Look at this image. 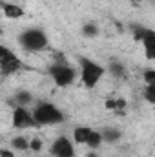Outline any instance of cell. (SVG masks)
<instances>
[{
  "label": "cell",
  "mask_w": 155,
  "mask_h": 157,
  "mask_svg": "<svg viewBox=\"0 0 155 157\" xmlns=\"http://www.w3.org/2000/svg\"><path fill=\"white\" fill-rule=\"evenodd\" d=\"M33 121H35V124H44V126H47V124H60L64 121V113L55 104L42 102L33 112Z\"/></svg>",
  "instance_id": "obj_1"
},
{
  "label": "cell",
  "mask_w": 155,
  "mask_h": 157,
  "mask_svg": "<svg viewBox=\"0 0 155 157\" xmlns=\"http://www.w3.org/2000/svg\"><path fill=\"white\" fill-rule=\"evenodd\" d=\"M20 44L28 51H40L47 46V37L40 29H28L20 35Z\"/></svg>",
  "instance_id": "obj_2"
},
{
  "label": "cell",
  "mask_w": 155,
  "mask_h": 157,
  "mask_svg": "<svg viewBox=\"0 0 155 157\" xmlns=\"http://www.w3.org/2000/svg\"><path fill=\"white\" fill-rule=\"evenodd\" d=\"M82 82L88 86V88H93L97 86V82L102 78L104 75V68L93 60H88V59H82Z\"/></svg>",
  "instance_id": "obj_3"
},
{
  "label": "cell",
  "mask_w": 155,
  "mask_h": 157,
  "mask_svg": "<svg viewBox=\"0 0 155 157\" xmlns=\"http://www.w3.org/2000/svg\"><path fill=\"white\" fill-rule=\"evenodd\" d=\"M20 68H22V62L18 60V57L13 51H9L7 48L0 46V70H2V73L11 75V73L18 71Z\"/></svg>",
  "instance_id": "obj_4"
},
{
  "label": "cell",
  "mask_w": 155,
  "mask_h": 157,
  "mask_svg": "<svg viewBox=\"0 0 155 157\" xmlns=\"http://www.w3.org/2000/svg\"><path fill=\"white\" fill-rule=\"evenodd\" d=\"M51 77H53V80H55L57 86L66 88V86H70V84L75 80V71H73L70 66L59 64V66H53V68H51Z\"/></svg>",
  "instance_id": "obj_5"
},
{
  "label": "cell",
  "mask_w": 155,
  "mask_h": 157,
  "mask_svg": "<svg viewBox=\"0 0 155 157\" xmlns=\"http://www.w3.org/2000/svg\"><path fill=\"white\" fill-rule=\"evenodd\" d=\"M51 154L55 157H75V150L68 137H59L51 144Z\"/></svg>",
  "instance_id": "obj_6"
},
{
  "label": "cell",
  "mask_w": 155,
  "mask_h": 157,
  "mask_svg": "<svg viewBox=\"0 0 155 157\" xmlns=\"http://www.w3.org/2000/svg\"><path fill=\"white\" fill-rule=\"evenodd\" d=\"M13 124H15V128L24 130V128L35 126V121H33V115L26 110V106H18L13 112Z\"/></svg>",
  "instance_id": "obj_7"
},
{
  "label": "cell",
  "mask_w": 155,
  "mask_h": 157,
  "mask_svg": "<svg viewBox=\"0 0 155 157\" xmlns=\"http://www.w3.org/2000/svg\"><path fill=\"white\" fill-rule=\"evenodd\" d=\"M142 44L146 48V57L150 60H153L155 59V33L152 29H146V33L142 37Z\"/></svg>",
  "instance_id": "obj_8"
},
{
  "label": "cell",
  "mask_w": 155,
  "mask_h": 157,
  "mask_svg": "<svg viewBox=\"0 0 155 157\" xmlns=\"http://www.w3.org/2000/svg\"><path fill=\"white\" fill-rule=\"evenodd\" d=\"M4 15L9 17V18H20L24 15V9L17 4H6L4 6Z\"/></svg>",
  "instance_id": "obj_9"
},
{
  "label": "cell",
  "mask_w": 155,
  "mask_h": 157,
  "mask_svg": "<svg viewBox=\"0 0 155 157\" xmlns=\"http://www.w3.org/2000/svg\"><path fill=\"white\" fill-rule=\"evenodd\" d=\"M89 132H91V130L86 128V126H78V128H75V132H73V139H75V143H78V144H86Z\"/></svg>",
  "instance_id": "obj_10"
},
{
  "label": "cell",
  "mask_w": 155,
  "mask_h": 157,
  "mask_svg": "<svg viewBox=\"0 0 155 157\" xmlns=\"http://www.w3.org/2000/svg\"><path fill=\"white\" fill-rule=\"evenodd\" d=\"M100 137H102V141L115 143V141H119V137H120V132L115 130V128H106L104 132H100Z\"/></svg>",
  "instance_id": "obj_11"
},
{
  "label": "cell",
  "mask_w": 155,
  "mask_h": 157,
  "mask_svg": "<svg viewBox=\"0 0 155 157\" xmlns=\"http://www.w3.org/2000/svg\"><path fill=\"white\" fill-rule=\"evenodd\" d=\"M100 143H102V137H100V132H89V135H88V141H86V144L89 146V148H99L100 146Z\"/></svg>",
  "instance_id": "obj_12"
},
{
  "label": "cell",
  "mask_w": 155,
  "mask_h": 157,
  "mask_svg": "<svg viewBox=\"0 0 155 157\" xmlns=\"http://www.w3.org/2000/svg\"><path fill=\"white\" fill-rule=\"evenodd\" d=\"M106 108L108 110H122V108H126V102L122 99H119V101L110 99V101H106Z\"/></svg>",
  "instance_id": "obj_13"
},
{
  "label": "cell",
  "mask_w": 155,
  "mask_h": 157,
  "mask_svg": "<svg viewBox=\"0 0 155 157\" xmlns=\"http://www.w3.org/2000/svg\"><path fill=\"white\" fill-rule=\"evenodd\" d=\"M13 148H17V150H28L29 148V143L24 137H15L13 139Z\"/></svg>",
  "instance_id": "obj_14"
},
{
  "label": "cell",
  "mask_w": 155,
  "mask_h": 157,
  "mask_svg": "<svg viewBox=\"0 0 155 157\" xmlns=\"http://www.w3.org/2000/svg\"><path fill=\"white\" fill-rule=\"evenodd\" d=\"M17 102H18V106H26L28 102H31V93H28V91H20V93L17 95Z\"/></svg>",
  "instance_id": "obj_15"
},
{
  "label": "cell",
  "mask_w": 155,
  "mask_h": 157,
  "mask_svg": "<svg viewBox=\"0 0 155 157\" xmlns=\"http://www.w3.org/2000/svg\"><path fill=\"white\" fill-rule=\"evenodd\" d=\"M97 33H99V28L95 24H86L84 26V35L86 37H95Z\"/></svg>",
  "instance_id": "obj_16"
},
{
  "label": "cell",
  "mask_w": 155,
  "mask_h": 157,
  "mask_svg": "<svg viewBox=\"0 0 155 157\" xmlns=\"http://www.w3.org/2000/svg\"><path fill=\"white\" fill-rule=\"evenodd\" d=\"M146 99L150 104H155V84H148L146 88Z\"/></svg>",
  "instance_id": "obj_17"
},
{
  "label": "cell",
  "mask_w": 155,
  "mask_h": 157,
  "mask_svg": "<svg viewBox=\"0 0 155 157\" xmlns=\"http://www.w3.org/2000/svg\"><path fill=\"white\" fill-rule=\"evenodd\" d=\"M110 71H112L115 77H122V75H124V68H122L119 62H113V64L110 66Z\"/></svg>",
  "instance_id": "obj_18"
},
{
  "label": "cell",
  "mask_w": 155,
  "mask_h": 157,
  "mask_svg": "<svg viewBox=\"0 0 155 157\" xmlns=\"http://www.w3.org/2000/svg\"><path fill=\"white\" fill-rule=\"evenodd\" d=\"M144 80H146L148 84H155V71L153 70H148V71L144 73Z\"/></svg>",
  "instance_id": "obj_19"
},
{
  "label": "cell",
  "mask_w": 155,
  "mask_h": 157,
  "mask_svg": "<svg viewBox=\"0 0 155 157\" xmlns=\"http://www.w3.org/2000/svg\"><path fill=\"white\" fill-rule=\"evenodd\" d=\"M29 148H31V150H35V152H39L40 148H42V143H40L39 139H33V141L29 143Z\"/></svg>",
  "instance_id": "obj_20"
},
{
  "label": "cell",
  "mask_w": 155,
  "mask_h": 157,
  "mask_svg": "<svg viewBox=\"0 0 155 157\" xmlns=\"http://www.w3.org/2000/svg\"><path fill=\"white\" fill-rule=\"evenodd\" d=\"M0 157H15V154L9 152V150H6V148H2L0 150Z\"/></svg>",
  "instance_id": "obj_21"
},
{
  "label": "cell",
  "mask_w": 155,
  "mask_h": 157,
  "mask_svg": "<svg viewBox=\"0 0 155 157\" xmlns=\"http://www.w3.org/2000/svg\"><path fill=\"white\" fill-rule=\"evenodd\" d=\"M131 2H133V4H141V0H131Z\"/></svg>",
  "instance_id": "obj_22"
},
{
  "label": "cell",
  "mask_w": 155,
  "mask_h": 157,
  "mask_svg": "<svg viewBox=\"0 0 155 157\" xmlns=\"http://www.w3.org/2000/svg\"><path fill=\"white\" fill-rule=\"evenodd\" d=\"M88 157H97V155H95V154H89V155H88Z\"/></svg>",
  "instance_id": "obj_23"
},
{
  "label": "cell",
  "mask_w": 155,
  "mask_h": 157,
  "mask_svg": "<svg viewBox=\"0 0 155 157\" xmlns=\"http://www.w3.org/2000/svg\"><path fill=\"white\" fill-rule=\"evenodd\" d=\"M0 2H7V0H0Z\"/></svg>",
  "instance_id": "obj_24"
}]
</instances>
